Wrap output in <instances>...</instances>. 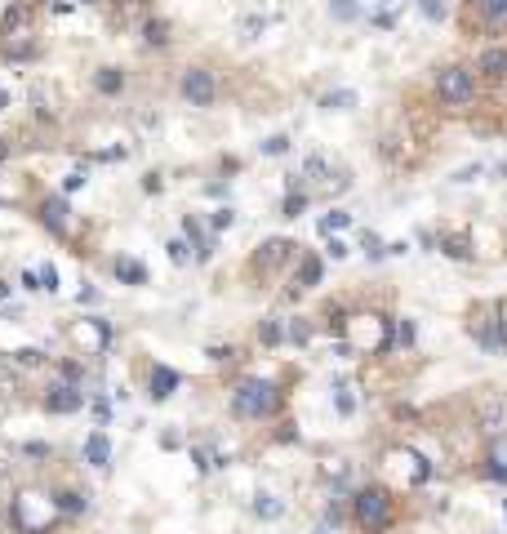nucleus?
Instances as JSON below:
<instances>
[{
	"label": "nucleus",
	"instance_id": "f257e3e1",
	"mask_svg": "<svg viewBox=\"0 0 507 534\" xmlns=\"http://www.w3.org/2000/svg\"><path fill=\"white\" fill-rule=\"evenodd\" d=\"M276 405H280V392L267 378H245L241 388L231 392V410L241 414V419H267V414H276Z\"/></svg>",
	"mask_w": 507,
	"mask_h": 534
},
{
	"label": "nucleus",
	"instance_id": "f03ea898",
	"mask_svg": "<svg viewBox=\"0 0 507 534\" xmlns=\"http://www.w3.org/2000/svg\"><path fill=\"white\" fill-rule=\"evenodd\" d=\"M351 512H356V525L365 534H383L392 525V498H387L383 486H365L356 498H351Z\"/></svg>",
	"mask_w": 507,
	"mask_h": 534
},
{
	"label": "nucleus",
	"instance_id": "7ed1b4c3",
	"mask_svg": "<svg viewBox=\"0 0 507 534\" xmlns=\"http://www.w3.org/2000/svg\"><path fill=\"white\" fill-rule=\"evenodd\" d=\"M471 94H476V80H471L467 67H445V72L436 76V98H441L445 107H467Z\"/></svg>",
	"mask_w": 507,
	"mask_h": 534
},
{
	"label": "nucleus",
	"instance_id": "20e7f679",
	"mask_svg": "<svg viewBox=\"0 0 507 534\" xmlns=\"http://www.w3.org/2000/svg\"><path fill=\"white\" fill-rule=\"evenodd\" d=\"M392 343L387 339V321H378V316H356V321H351V339H347V347L351 352H383V347Z\"/></svg>",
	"mask_w": 507,
	"mask_h": 534
},
{
	"label": "nucleus",
	"instance_id": "39448f33",
	"mask_svg": "<svg viewBox=\"0 0 507 534\" xmlns=\"http://www.w3.org/2000/svg\"><path fill=\"white\" fill-rule=\"evenodd\" d=\"M182 98H187L192 107H209L214 103V94H218V85H214V76L205 72V67H187V72H182Z\"/></svg>",
	"mask_w": 507,
	"mask_h": 534
},
{
	"label": "nucleus",
	"instance_id": "423d86ee",
	"mask_svg": "<svg viewBox=\"0 0 507 534\" xmlns=\"http://www.w3.org/2000/svg\"><path fill=\"white\" fill-rule=\"evenodd\" d=\"M84 405V392L76 388V383H54V388L45 392V410L49 414H76Z\"/></svg>",
	"mask_w": 507,
	"mask_h": 534
},
{
	"label": "nucleus",
	"instance_id": "0eeeda50",
	"mask_svg": "<svg viewBox=\"0 0 507 534\" xmlns=\"http://www.w3.org/2000/svg\"><path fill=\"white\" fill-rule=\"evenodd\" d=\"M67 214H72V209H67V200H62V196H49L45 205H40V219H45V227H49V231H58V236L67 231Z\"/></svg>",
	"mask_w": 507,
	"mask_h": 534
},
{
	"label": "nucleus",
	"instance_id": "6e6552de",
	"mask_svg": "<svg viewBox=\"0 0 507 534\" xmlns=\"http://www.w3.org/2000/svg\"><path fill=\"white\" fill-rule=\"evenodd\" d=\"M174 392H178V374L169 370V365H156V370H151V400H165Z\"/></svg>",
	"mask_w": 507,
	"mask_h": 534
},
{
	"label": "nucleus",
	"instance_id": "1a4fd4ad",
	"mask_svg": "<svg viewBox=\"0 0 507 534\" xmlns=\"http://www.w3.org/2000/svg\"><path fill=\"white\" fill-rule=\"evenodd\" d=\"M107 459H111V441L103 437V432H94V437L84 441V463L89 467H107Z\"/></svg>",
	"mask_w": 507,
	"mask_h": 534
},
{
	"label": "nucleus",
	"instance_id": "9d476101",
	"mask_svg": "<svg viewBox=\"0 0 507 534\" xmlns=\"http://www.w3.org/2000/svg\"><path fill=\"white\" fill-rule=\"evenodd\" d=\"M290 254H294V245H290V241H267V245H263V254H258V267H263V272H272V267H280Z\"/></svg>",
	"mask_w": 507,
	"mask_h": 534
},
{
	"label": "nucleus",
	"instance_id": "9b49d317",
	"mask_svg": "<svg viewBox=\"0 0 507 534\" xmlns=\"http://www.w3.org/2000/svg\"><path fill=\"white\" fill-rule=\"evenodd\" d=\"M476 13L489 27H507V0H476Z\"/></svg>",
	"mask_w": 507,
	"mask_h": 534
},
{
	"label": "nucleus",
	"instance_id": "f8f14e48",
	"mask_svg": "<svg viewBox=\"0 0 507 534\" xmlns=\"http://www.w3.org/2000/svg\"><path fill=\"white\" fill-rule=\"evenodd\" d=\"M481 72L489 80H503L507 76V49H485V54H481Z\"/></svg>",
	"mask_w": 507,
	"mask_h": 534
},
{
	"label": "nucleus",
	"instance_id": "ddd939ff",
	"mask_svg": "<svg viewBox=\"0 0 507 534\" xmlns=\"http://www.w3.org/2000/svg\"><path fill=\"white\" fill-rule=\"evenodd\" d=\"M27 13H31V5H13L5 18H0V36H18V31L27 27Z\"/></svg>",
	"mask_w": 507,
	"mask_h": 534
},
{
	"label": "nucleus",
	"instance_id": "4468645a",
	"mask_svg": "<svg viewBox=\"0 0 507 534\" xmlns=\"http://www.w3.org/2000/svg\"><path fill=\"white\" fill-rule=\"evenodd\" d=\"M312 285H320V258L316 254H302V263H298V290H312Z\"/></svg>",
	"mask_w": 507,
	"mask_h": 534
},
{
	"label": "nucleus",
	"instance_id": "2eb2a0df",
	"mask_svg": "<svg viewBox=\"0 0 507 534\" xmlns=\"http://www.w3.org/2000/svg\"><path fill=\"white\" fill-rule=\"evenodd\" d=\"M441 249L449 258H471V241L463 236V231H449V236H441Z\"/></svg>",
	"mask_w": 507,
	"mask_h": 534
},
{
	"label": "nucleus",
	"instance_id": "dca6fc26",
	"mask_svg": "<svg viewBox=\"0 0 507 534\" xmlns=\"http://www.w3.org/2000/svg\"><path fill=\"white\" fill-rule=\"evenodd\" d=\"M320 107L325 111H347V107H356V89H334L320 98Z\"/></svg>",
	"mask_w": 507,
	"mask_h": 534
},
{
	"label": "nucleus",
	"instance_id": "f3484780",
	"mask_svg": "<svg viewBox=\"0 0 507 534\" xmlns=\"http://www.w3.org/2000/svg\"><path fill=\"white\" fill-rule=\"evenodd\" d=\"M116 276H121L125 285H143V280H147V267L133 263V258H121V263H116Z\"/></svg>",
	"mask_w": 507,
	"mask_h": 534
},
{
	"label": "nucleus",
	"instance_id": "a211bd4d",
	"mask_svg": "<svg viewBox=\"0 0 507 534\" xmlns=\"http://www.w3.org/2000/svg\"><path fill=\"white\" fill-rule=\"evenodd\" d=\"M94 85H98V89H103V94H121V85H125V76H121V72H116V67H103V72H98V76H94Z\"/></svg>",
	"mask_w": 507,
	"mask_h": 534
},
{
	"label": "nucleus",
	"instance_id": "6ab92c4d",
	"mask_svg": "<svg viewBox=\"0 0 507 534\" xmlns=\"http://www.w3.org/2000/svg\"><path fill=\"white\" fill-rule=\"evenodd\" d=\"M351 223V214H343V209H329L325 219H320V236H338V231H343Z\"/></svg>",
	"mask_w": 507,
	"mask_h": 534
},
{
	"label": "nucleus",
	"instance_id": "aec40b11",
	"mask_svg": "<svg viewBox=\"0 0 507 534\" xmlns=\"http://www.w3.org/2000/svg\"><path fill=\"white\" fill-rule=\"evenodd\" d=\"M254 512H258L263 521H276V516L285 512V503H280V498H272V494H258V498H254Z\"/></svg>",
	"mask_w": 507,
	"mask_h": 534
},
{
	"label": "nucleus",
	"instance_id": "412c9836",
	"mask_svg": "<svg viewBox=\"0 0 507 534\" xmlns=\"http://www.w3.org/2000/svg\"><path fill=\"white\" fill-rule=\"evenodd\" d=\"M302 178H312V182H325V178H329V165H325V156H307V165H302Z\"/></svg>",
	"mask_w": 507,
	"mask_h": 534
},
{
	"label": "nucleus",
	"instance_id": "4be33fe9",
	"mask_svg": "<svg viewBox=\"0 0 507 534\" xmlns=\"http://www.w3.org/2000/svg\"><path fill=\"white\" fill-rule=\"evenodd\" d=\"M258 339H263L267 347H276V343L285 339V329H280V321H263V325H258Z\"/></svg>",
	"mask_w": 507,
	"mask_h": 534
},
{
	"label": "nucleus",
	"instance_id": "5701e85b",
	"mask_svg": "<svg viewBox=\"0 0 507 534\" xmlns=\"http://www.w3.org/2000/svg\"><path fill=\"white\" fill-rule=\"evenodd\" d=\"M263 152L267 156H285V152H290V138H285V134H272V138L263 143Z\"/></svg>",
	"mask_w": 507,
	"mask_h": 534
},
{
	"label": "nucleus",
	"instance_id": "b1692460",
	"mask_svg": "<svg viewBox=\"0 0 507 534\" xmlns=\"http://www.w3.org/2000/svg\"><path fill=\"white\" fill-rule=\"evenodd\" d=\"M365 254L374 258V263H378V258H387V245H383V241L374 236V231H365Z\"/></svg>",
	"mask_w": 507,
	"mask_h": 534
},
{
	"label": "nucleus",
	"instance_id": "393cba45",
	"mask_svg": "<svg viewBox=\"0 0 507 534\" xmlns=\"http://www.w3.org/2000/svg\"><path fill=\"white\" fill-rule=\"evenodd\" d=\"M285 334H290V343H307V339H312V325H307V321H290V329H285Z\"/></svg>",
	"mask_w": 507,
	"mask_h": 534
},
{
	"label": "nucleus",
	"instance_id": "a878e982",
	"mask_svg": "<svg viewBox=\"0 0 507 534\" xmlns=\"http://www.w3.org/2000/svg\"><path fill=\"white\" fill-rule=\"evenodd\" d=\"M54 503H58L62 512H84V494H58Z\"/></svg>",
	"mask_w": 507,
	"mask_h": 534
},
{
	"label": "nucleus",
	"instance_id": "bb28decb",
	"mask_svg": "<svg viewBox=\"0 0 507 534\" xmlns=\"http://www.w3.org/2000/svg\"><path fill=\"white\" fill-rule=\"evenodd\" d=\"M143 31H147V40H151V45H165V40H169V27H165V23H147Z\"/></svg>",
	"mask_w": 507,
	"mask_h": 534
},
{
	"label": "nucleus",
	"instance_id": "cd10ccee",
	"mask_svg": "<svg viewBox=\"0 0 507 534\" xmlns=\"http://www.w3.org/2000/svg\"><path fill=\"white\" fill-rule=\"evenodd\" d=\"M302 209H307V196H302V192H298V196H290V200H285V219H298Z\"/></svg>",
	"mask_w": 507,
	"mask_h": 534
},
{
	"label": "nucleus",
	"instance_id": "c85d7f7f",
	"mask_svg": "<svg viewBox=\"0 0 507 534\" xmlns=\"http://www.w3.org/2000/svg\"><path fill=\"white\" fill-rule=\"evenodd\" d=\"M165 249H169V258H174L178 267H182V263H187V258H192V254H187V241H169Z\"/></svg>",
	"mask_w": 507,
	"mask_h": 534
},
{
	"label": "nucleus",
	"instance_id": "c756f323",
	"mask_svg": "<svg viewBox=\"0 0 507 534\" xmlns=\"http://www.w3.org/2000/svg\"><path fill=\"white\" fill-rule=\"evenodd\" d=\"M418 9H422V18H441V13H445V5H441V0H418Z\"/></svg>",
	"mask_w": 507,
	"mask_h": 534
},
{
	"label": "nucleus",
	"instance_id": "7c9ffc66",
	"mask_svg": "<svg viewBox=\"0 0 507 534\" xmlns=\"http://www.w3.org/2000/svg\"><path fill=\"white\" fill-rule=\"evenodd\" d=\"M396 343H400V347L414 343V321H400V325H396Z\"/></svg>",
	"mask_w": 507,
	"mask_h": 534
},
{
	"label": "nucleus",
	"instance_id": "2f4dec72",
	"mask_svg": "<svg viewBox=\"0 0 507 534\" xmlns=\"http://www.w3.org/2000/svg\"><path fill=\"white\" fill-rule=\"evenodd\" d=\"M40 290H58V272H54V267H40Z\"/></svg>",
	"mask_w": 507,
	"mask_h": 534
},
{
	"label": "nucleus",
	"instance_id": "473e14b6",
	"mask_svg": "<svg viewBox=\"0 0 507 534\" xmlns=\"http://www.w3.org/2000/svg\"><path fill=\"white\" fill-rule=\"evenodd\" d=\"M334 13H338V18H356V5H351V0H338V5H334Z\"/></svg>",
	"mask_w": 507,
	"mask_h": 534
},
{
	"label": "nucleus",
	"instance_id": "72a5a7b5",
	"mask_svg": "<svg viewBox=\"0 0 507 534\" xmlns=\"http://www.w3.org/2000/svg\"><path fill=\"white\" fill-rule=\"evenodd\" d=\"M471 178H481V165H467V170L454 174V182H471Z\"/></svg>",
	"mask_w": 507,
	"mask_h": 534
},
{
	"label": "nucleus",
	"instance_id": "f704fd0d",
	"mask_svg": "<svg viewBox=\"0 0 507 534\" xmlns=\"http://www.w3.org/2000/svg\"><path fill=\"white\" fill-rule=\"evenodd\" d=\"M18 365H40V352H36V347H23V352H18Z\"/></svg>",
	"mask_w": 507,
	"mask_h": 534
},
{
	"label": "nucleus",
	"instance_id": "c9c22d12",
	"mask_svg": "<svg viewBox=\"0 0 507 534\" xmlns=\"http://www.w3.org/2000/svg\"><path fill=\"white\" fill-rule=\"evenodd\" d=\"M231 223H236L231 209H218V214H214V227H231Z\"/></svg>",
	"mask_w": 507,
	"mask_h": 534
},
{
	"label": "nucleus",
	"instance_id": "e433bc0d",
	"mask_svg": "<svg viewBox=\"0 0 507 534\" xmlns=\"http://www.w3.org/2000/svg\"><path fill=\"white\" fill-rule=\"evenodd\" d=\"M329 258H347V245L338 241V236H329Z\"/></svg>",
	"mask_w": 507,
	"mask_h": 534
},
{
	"label": "nucleus",
	"instance_id": "4c0bfd02",
	"mask_svg": "<svg viewBox=\"0 0 507 534\" xmlns=\"http://www.w3.org/2000/svg\"><path fill=\"white\" fill-rule=\"evenodd\" d=\"M9 392H13V374L0 370V396H9Z\"/></svg>",
	"mask_w": 507,
	"mask_h": 534
},
{
	"label": "nucleus",
	"instance_id": "58836bf2",
	"mask_svg": "<svg viewBox=\"0 0 507 534\" xmlns=\"http://www.w3.org/2000/svg\"><path fill=\"white\" fill-rule=\"evenodd\" d=\"M80 182H84V174H80V170H76V174H67V182H62V192H76Z\"/></svg>",
	"mask_w": 507,
	"mask_h": 534
},
{
	"label": "nucleus",
	"instance_id": "ea45409f",
	"mask_svg": "<svg viewBox=\"0 0 507 534\" xmlns=\"http://www.w3.org/2000/svg\"><path fill=\"white\" fill-rule=\"evenodd\" d=\"M316 534H338V521H320V525H316Z\"/></svg>",
	"mask_w": 507,
	"mask_h": 534
},
{
	"label": "nucleus",
	"instance_id": "a19ab883",
	"mask_svg": "<svg viewBox=\"0 0 507 534\" xmlns=\"http://www.w3.org/2000/svg\"><path fill=\"white\" fill-rule=\"evenodd\" d=\"M5 107H9V94H5V89H0V111H5Z\"/></svg>",
	"mask_w": 507,
	"mask_h": 534
},
{
	"label": "nucleus",
	"instance_id": "79ce46f5",
	"mask_svg": "<svg viewBox=\"0 0 507 534\" xmlns=\"http://www.w3.org/2000/svg\"><path fill=\"white\" fill-rule=\"evenodd\" d=\"M5 156H9V143H5V138H0V160H5Z\"/></svg>",
	"mask_w": 507,
	"mask_h": 534
},
{
	"label": "nucleus",
	"instance_id": "37998d69",
	"mask_svg": "<svg viewBox=\"0 0 507 534\" xmlns=\"http://www.w3.org/2000/svg\"><path fill=\"white\" fill-rule=\"evenodd\" d=\"M80 5H98V0H80Z\"/></svg>",
	"mask_w": 507,
	"mask_h": 534
},
{
	"label": "nucleus",
	"instance_id": "c03bdc74",
	"mask_svg": "<svg viewBox=\"0 0 507 534\" xmlns=\"http://www.w3.org/2000/svg\"><path fill=\"white\" fill-rule=\"evenodd\" d=\"M503 512H507V503H503Z\"/></svg>",
	"mask_w": 507,
	"mask_h": 534
}]
</instances>
